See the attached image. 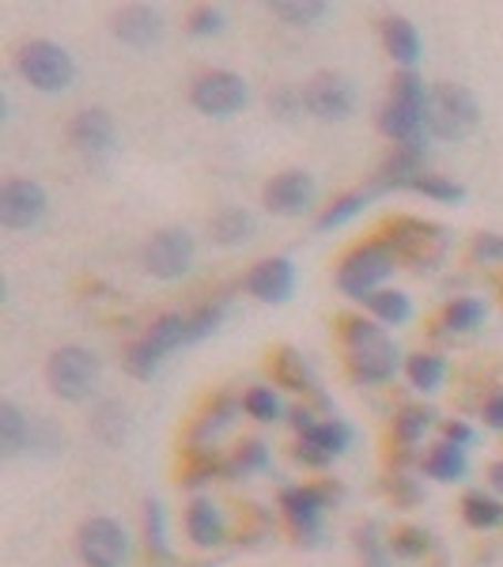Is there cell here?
Returning a JSON list of instances; mask_svg holds the SVG:
<instances>
[{
    "mask_svg": "<svg viewBox=\"0 0 503 567\" xmlns=\"http://www.w3.org/2000/svg\"><path fill=\"white\" fill-rule=\"evenodd\" d=\"M345 341V360H349V371L356 382L363 386H382L390 382L401 368V352L394 344V337L382 326L368 322V318H349L341 329Z\"/></svg>",
    "mask_w": 503,
    "mask_h": 567,
    "instance_id": "obj_1",
    "label": "cell"
},
{
    "mask_svg": "<svg viewBox=\"0 0 503 567\" xmlns=\"http://www.w3.org/2000/svg\"><path fill=\"white\" fill-rule=\"evenodd\" d=\"M379 130L409 152H424L428 133V87L417 72H401L390 87V99L379 110Z\"/></svg>",
    "mask_w": 503,
    "mask_h": 567,
    "instance_id": "obj_2",
    "label": "cell"
},
{
    "mask_svg": "<svg viewBox=\"0 0 503 567\" xmlns=\"http://www.w3.org/2000/svg\"><path fill=\"white\" fill-rule=\"evenodd\" d=\"M382 243L394 254V261H406L413 269H435L446 258V250H451V235L443 227L432 224V219H413V216L390 219Z\"/></svg>",
    "mask_w": 503,
    "mask_h": 567,
    "instance_id": "obj_3",
    "label": "cell"
},
{
    "mask_svg": "<svg viewBox=\"0 0 503 567\" xmlns=\"http://www.w3.org/2000/svg\"><path fill=\"white\" fill-rule=\"evenodd\" d=\"M16 72L42 95H61L76 84V61L65 45L50 39H34L16 53Z\"/></svg>",
    "mask_w": 503,
    "mask_h": 567,
    "instance_id": "obj_4",
    "label": "cell"
},
{
    "mask_svg": "<svg viewBox=\"0 0 503 567\" xmlns=\"http://www.w3.org/2000/svg\"><path fill=\"white\" fill-rule=\"evenodd\" d=\"M478 99L462 84H439L435 91H428V133L439 141H462L478 130Z\"/></svg>",
    "mask_w": 503,
    "mask_h": 567,
    "instance_id": "obj_5",
    "label": "cell"
},
{
    "mask_svg": "<svg viewBox=\"0 0 503 567\" xmlns=\"http://www.w3.org/2000/svg\"><path fill=\"white\" fill-rule=\"evenodd\" d=\"M189 344V318L186 315H163L148 326V333L141 341H133V349L125 352V368L136 379H152L163 368L171 352Z\"/></svg>",
    "mask_w": 503,
    "mask_h": 567,
    "instance_id": "obj_6",
    "label": "cell"
},
{
    "mask_svg": "<svg viewBox=\"0 0 503 567\" xmlns=\"http://www.w3.org/2000/svg\"><path fill=\"white\" fill-rule=\"evenodd\" d=\"M390 272H394V254L387 250V243H363L341 261V269H337V288L349 299H363V303H368Z\"/></svg>",
    "mask_w": 503,
    "mask_h": 567,
    "instance_id": "obj_7",
    "label": "cell"
},
{
    "mask_svg": "<svg viewBox=\"0 0 503 567\" xmlns=\"http://www.w3.org/2000/svg\"><path fill=\"white\" fill-rule=\"evenodd\" d=\"M99 371H103L99 355L80 349V344H65V349H58L50 355V363H45L50 390L58 393V398H65V401H84L88 393L95 390Z\"/></svg>",
    "mask_w": 503,
    "mask_h": 567,
    "instance_id": "obj_8",
    "label": "cell"
},
{
    "mask_svg": "<svg viewBox=\"0 0 503 567\" xmlns=\"http://www.w3.org/2000/svg\"><path fill=\"white\" fill-rule=\"evenodd\" d=\"M194 258L197 243L186 227H163L160 235H152V243L141 254L144 272H152L155 280H182L194 269Z\"/></svg>",
    "mask_w": 503,
    "mask_h": 567,
    "instance_id": "obj_9",
    "label": "cell"
},
{
    "mask_svg": "<svg viewBox=\"0 0 503 567\" xmlns=\"http://www.w3.org/2000/svg\"><path fill=\"white\" fill-rule=\"evenodd\" d=\"M76 548L88 567H122L130 560V534L114 518H88L80 526Z\"/></svg>",
    "mask_w": 503,
    "mask_h": 567,
    "instance_id": "obj_10",
    "label": "cell"
},
{
    "mask_svg": "<svg viewBox=\"0 0 503 567\" xmlns=\"http://www.w3.org/2000/svg\"><path fill=\"white\" fill-rule=\"evenodd\" d=\"M189 103L208 117H232L250 103V87H246V80L235 76V72H224V69L205 72V76L194 80Z\"/></svg>",
    "mask_w": 503,
    "mask_h": 567,
    "instance_id": "obj_11",
    "label": "cell"
},
{
    "mask_svg": "<svg viewBox=\"0 0 503 567\" xmlns=\"http://www.w3.org/2000/svg\"><path fill=\"white\" fill-rule=\"evenodd\" d=\"M45 208H50V197L31 178H12L0 189V224L8 231H31L34 224H42Z\"/></svg>",
    "mask_w": 503,
    "mask_h": 567,
    "instance_id": "obj_12",
    "label": "cell"
},
{
    "mask_svg": "<svg viewBox=\"0 0 503 567\" xmlns=\"http://www.w3.org/2000/svg\"><path fill=\"white\" fill-rule=\"evenodd\" d=\"M304 103L318 122H345L356 110V87L349 76L337 72H318L304 91Z\"/></svg>",
    "mask_w": 503,
    "mask_h": 567,
    "instance_id": "obj_13",
    "label": "cell"
},
{
    "mask_svg": "<svg viewBox=\"0 0 503 567\" xmlns=\"http://www.w3.org/2000/svg\"><path fill=\"white\" fill-rule=\"evenodd\" d=\"M329 496H333V488H329V484H322V488H315V484L285 488L280 507H285V518L291 523V529L299 534V542H315V537L322 534V515L329 507Z\"/></svg>",
    "mask_w": 503,
    "mask_h": 567,
    "instance_id": "obj_14",
    "label": "cell"
},
{
    "mask_svg": "<svg viewBox=\"0 0 503 567\" xmlns=\"http://www.w3.org/2000/svg\"><path fill=\"white\" fill-rule=\"evenodd\" d=\"M349 446H352V427L345 424V420L329 416V420H318L310 432L299 435L296 462H304V465H310V470H318V465H326L329 458H341Z\"/></svg>",
    "mask_w": 503,
    "mask_h": 567,
    "instance_id": "obj_15",
    "label": "cell"
},
{
    "mask_svg": "<svg viewBox=\"0 0 503 567\" xmlns=\"http://www.w3.org/2000/svg\"><path fill=\"white\" fill-rule=\"evenodd\" d=\"M318 197V182L307 175V171H285L265 186V208L273 216H304Z\"/></svg>",
    "mask_w": 503,
    "mask_h": 567,
    "instance_id": "obj_16",
    "label": "cell"
},
{
    "mask_svg": "<svg viewBox=\"0 0 503 567\" xmlns=\"http://www.w3.org/2000/svg\"><path fill=\"white\" fill-rule=\"evenodd\" d=\"M69 136L72 144H76L80 152L88 155L91 163H103L114 155L117 148V130H114V117L106 114V110H80L76 117H72L69 125Z\"/></svg>",
    "mask_w": 503,
    "mask_h": 567,
    "instance_id": "obj_17",
    "label": "cell"
},
{
    "mask_svg": "<svg viewBox=\"0 0 503 567\" xmlns=\"http://www.w3.org/2000/svg\"><path fill=\"white\" fill-rule=\"evenodd\" d=\"M246 291L261 303H288L296 291V265L291 258H265L246 277Z\"/></svg>",
    "mask_w": 503,
    "mask_h": 567,
    "instance_id": "obj_18",
    "label": "cell"
},
{
    "mask_svg": "<svg viewBox=\"0 0 503 567\" xmlns=\"http://www.w3.org/2000/svg\"><path fill=\"white\" fill-rule=\"evenodd\" d=\"M114 34L122 39L125 45H136V50H144V45L160 42L163 34V16L155 12L148 4H133V8H122V12L114 16Z\"/></svg>",
    "mask_w": 503,
    "mask_h": 567,
    "instance_id": "obj_19",
    "label": "cell"
},
{
    "mask_svg": "<svg viewBox=\"0 0 503 567\" xmlns=\"http://www.w3.org/2000/svg\"><path fill=\"white\" fill-rule=\"evenodd\" d=\"M382 45H387V53L406 72H413V65L420 61V50H424L417 23L406 20V16H387V20H382Z\"/></svg>",
    "mask_w": 503,
    "mask_h": 567,
    "instance_id": "obj_20",
    "label": "cell"
},
{
    "mask_svg": "<svg viewBox=\"0 0 503 567\" xmlns=\"http://www.w3.org/2000/svg\"><path fill=\"white\" fill-rule=\"evenodd\" d=\"M186 534H189V542H194L197 548H216L219 542H224L227 523H224V515H219V507L213 499H194V503H189Z\"/></svg>",
    "mask_w": 503,
    "mask_h": 567,
    "instance_id": "obj_21",
    "label": "cell"
},
{
    "mask_svg": "<svg viewBox=\"0 0 503 567\" xmlns=\"http://www.w3.org/2000/svg\"><path fill=\"white\" fill-rule=\"evenodd\" d=\"M374 197H382L374 186H368V189H352V194L337 197L333 205H326L322 213H318L315 227H318V231H333V227H345V224H349V219L360 216Z\"/></svg>",
    "mask_w": 503,
    "mask_h": 567,
    "instance_id": "obj_22",
    "label": "cell"
},
{
    "mask_svg": "<svg viewBox=\"0 0 503 567\" xmlns=\"http://www.w3.org/2000/svg\"><path fill=\"white\" fill-rule=\"evenodd\" d=\"M27 446H31V420L20 413L16 401H0V454L16 458Z\"/></svg>",
    "mask_w": 503,
    "mask_h": 567,
    "instance_id": "obj_23",
    "label": "cell"
},
{
    "mask_svg": "<svg viewBox=\"0 0 503 567\" xmlns=\"http://www.w3.org/2000/svg\"><path fill=\"white\" fill-rule=\"evenodd\" d=\"M254 231H258V219L246 208H224L213 219V239L219 246H243L254 239Z\"/></svg>",
    "mask_w": 503,
    "mask_h": 567,
    "instance_id": "obj_24",
    "label": "cell"
},
{
    "mask_svg": "<svg viewBox=\"0 0 503 567\" xmlns=\"http://www.w3.org/2000/svg\"><path fill=\"white\" fill-rule=\"evenodd\" d=\"M424 473H428L432 481L451 484V481H462L465 473H470V462H465V451H462V446L439 443V446H432V454L424 458Z\"/></svg>",
    "mask_w": 503,
    "mask_h": 567,
    "instance_id": "obj_25",
    "label": "cell"
},
{
    "mask_svg": "<svg viewBox=\"0 0 503 567\" xmlns=\"http://www.w3.org/2000/svg\"><path fill=\"white\" fill-rule=\"evenodd\" d=\"M368 310L374 315V322H382V326H406L409 318H413V299L398 288H379L368 299Z\"/></svg>",
    "mask_w": 503,
    "mask_h": 567,
    "instance_id": "obj_26",
    "label": "cell"
},
{
    "mask_svg": "<svg viewBox=\"0 0 503 567\" xmlns=\"http://www.w3.org/2000/svg\"><path fill=\"white\" fill-rule=\"evenodd\" d=\"M406 374H409V386H413V390L435 393L439 386H443V379H446V360H443V355H435V352H417V355H409Z\"/></svg>",
    "mask_w": 503,
    "mask_h": 567,
    "instance_id": "obj_27",
    "label": "cell"
},
{
    "mask_svg": "<svg viewBox=\"0 0 503 567\" xmlns=\"http://www.w3.org/2000/svg\"><path fill=\"white\" fill-rule=\"evenodd\" d=\"M144 545H148L152 560L171 564V537H167V511L160 499L144 503Z\"/></svg>",
    "mask_w": 503,
    "mask_h": 567,
    "instance_id": "obj_28",
    "label": "cell"
},
{
    "mask_svg": "<svg viewBox=\"0 0 503 567\" xmlns=\"http://www.w3.org/2000/svg\"><path fill=\"white\" fill-rule=\"evenodd\" d=\"M269 371H273V379H277L280 386H288V390H299V393H304V390H315V374L307 371L304 355L291 352V349L273 352Z\"/></svg>",
    "mask_w": 503,
    "mask_h": 567,
    "instance_id": "obj_29",
    "label": "cell"
},
{
    "mask_svg": "<svg viewBox=\"0 0 503 567\" xmlns=\"http://www.w3.org/2000/svg\"><path fill=\"white\" fill-rule=\"evenodd\" d=\"M462 518L473 529H500L503 526V499L484 496V492H470L462 499Z\"/></svg>",
    "mask_w": 503,
    "mask_h": 567,
    "instance_id": "obj_30",
    "label": "cell"
},
{
    "mask_svg": "<svg viewBox=\"0 0 503 567\" xmlns=\"http://www.w3.org/2000/svg\"><path fill=\"white\" fill-rule=\"evenodd\" d=\"M484 315H489L484 299L465 296V299H454V303L443 310V322L439 326H443L446 333H470V329H478L484 322Z\"/></svg>",
    "mask_w": 503,
    "mask_h": 567,
    "instance_id": "obj_31",
    "label": "cell"
},
{
    "mask_svg": "<svg viewBox=\"0 0 503 567\" xmlns=\"http://www.w3.org/2000/svg\"><path fill=\"white\" fill-rule=\"evenodd\" d=\"M269 12L291 27H318L329 16V4H322V0H304V4H296V0H277V4H269Z\"/></svg>",
    "mask_w": 503,
    "mask_h": 567,
    "instance_id": "obj_32",
    "label": "cell"
},
{
    "mask_svg": "<svg viewBox=\"0 0 503 567\" xmlns=\"http://www.w3.org/2000/svg\"><path fill=\"white\" fill-rule=\"evenodd\" d=\"M432 420H435V413L432 409H424V405H406L401 413L394 416V439L401 446H413V443H420L424 439V432L432 427Z\"/></svg>",
    "mask_w": 503,
    "mask_h": 567,
    "instance_id": "obj_33",
    "label": "cell"
},
{
    "mask_svg": "<svg viewBox=\"0 0 503 567\" xmlns=\"http://www.w3.org/2000/svg\"><path fill=\"white\" fill-rule=\"evenodd\" d=\"M235 416H239V405H235V401H227V398H224V401H216V405L197 420V427H194V446H205L208 439H216L219 432H227V427L235 424Z\"/></svg>",
    "mask_w": 503,
    "mask_h": 567,
    "instance_id": "obj_34",
    "label": "cell"
},
{
    "mask_svg": "<svg viewBox=\"0 0 503 567\" xmlns=\"http://www.w3.org/2000/svg\"><path fill=\"white\" fill-rule=\"evenodd\" d=\"M409 189H413V194L432 197V200H443V205H459V200H465V189L459 186V182L432 175V171H420V175L409 182Z\"/></svg>",
    "mask_w": 503,
    "mask_h": 567,
    "instance_id": "obj_35",
    "label": "cell"
},
{
    "mask_svg": "<svg viewBox=\"0 0 503 567\" xmlns=\"http://www.w3.org/2000/svg\"><path fill=\"white\" fill-rule=\"evenodd\" d=\"M269 465V446L261 443V439H246V443H239V451L232 454V462L224 465L232 477H246V473L254 470H265Z\"/></svg>",
    "mask_w": 503,
    "mask_h": 567,
    "instance_id": "obj_36",
    "label": "cell"
},
{
    "mask_svg": "<svg viewBox=\"0 0 503 567\" xmlns=\"http://www.w3.org/2000/svg\"><path fill=\"white\" fill-rule=\"evenodd\" d=\"M243 409H246V416L261 420V424H273V420H280V413H285V405H280V398H277V390H273V386L246 390Z\"/></svg>",
    "mask_w": 503,
    "mask_h": 567,
    "instance_id": "obj_37",
    "label": "cell"
},
{
    "mask_svg": "<svg viewBox=\"0 0 503 567\" xmlns=\"http://www.w3.org/2000/svg\"><path fill=\"white\" fill-rule=\"evenodd\" d=\"M224 315H227V303H205V307H197V310H189V344H197V341H205V337H213L219 322H224Z\"/></svg>",
    "mask_w": 503,
    "mask_h": 567,
    "instance_id": "obj_38",
    "label": "cell"
},
{
    "mask_svg": "<svg viewBox=\"0 0 503 567\" xmlns=\"http://www.w3.org/2000/svg\"><path fill=\"white\" fill-rule=\"evenodd\" d=\"M95 435L103 439L106 446H117L125 435V409L117 405V401H106V405H99L95 413Z\"/></svg>",
    "mask_w": 503,
    "mask_h": 567,
    "instance_id": "obj_39",
    "label": "cell"
},
{
    "mask_svg": "<svg viewBox=\"0 0 503 567\" xmlns=\"http://www.w3.org/2000/svg\"><path fill=\"white\" fill-rule=\"evenodd\" d=\"M428 548H432V537H428V529H417V526H406L390 537V553L406 556V560H417V556H424Z\"/></svg>",
    "mask_w": 503,
    "mask_h": 567,
    "instance_id": "obj_40",
    "label": "cell"
},
{
    "mask_svg": "<svg viewBox=\"0 0 503 567\" xmlns=\"http://www.w3.org/2000/svg\"><path fill=\"white\" fill-rule=\"evenodd\" d=\"M227 27V16L224 8H213V4H201L189 12V34L194 39H213V34H219Z\"/></svg>",
    "mask_w": 503,
    "mask_h": 567,
    "instance_id": "obj_41",
    "label": "cell"
},
{
    "mask_svg": "<svg viewBox=\"0 0 503 567\" xmlns=\"http://www.w3.org/2000/svg\"><path fill=\"white\" fill-rule=\"evenodd\" d=\"M390 545H382L379 529L374 526H363L360 529V556H363V567H390V556H387Z\"/></svg>",
    "mask_w": 503,
    "mask_h": 567,
    "instance_id": "obj_42",
    "label": "cell"
},
{
    "mask_svg": "<svg viewBox=\"0 0 503 567\" xmlns=\"http://www.w3.org/2000/svg\"><path fill=\"white\" fill-rule=\"evenodd\" d=\"M470 254H473V261H481V265H500L503 261V235H492V231L478 235L470 246Z\"/></svg>",
    "mask_w": 503,
    "mask_h": 567,
    "instance_id": "obj_43",
    "label": "cell"
},
{
    "mask_svg": "<svg viewBox=\"0 0 503 567\" xmlns=\"http://www.w3.org/2000/svg\"><path fill=\"white\" fill-rule=\"evenodd\" d=\"M31 446L42 454H58L61 446H65V432H58L53 424H39V427H31Z\"/></svg>",
    "mask_w": 503,
    "mask_h": 567,
    "instance_id": "obj_44",
    "label": "cell"
},
{
    "mask_svg": "<svg viewBox=\"0 0 503 567\" xmlns=\"http://www.w3.org/2000/svg\"><path fill=\"white\" fill-rule=\"evenodd\" d=\"M269 106L277 110L280 117H296L299 110H304L307 103H304V91H291V87H280L277 95L269 99Z\"/></svg>",
    "mask_w": 503,
    "mask_h": 567,
    "instance_id": "obj_45",
    "label": "cell"
},
{
    "mask_svg": "<svg viewBox=\"0 0 503 567\" xmlns=\"http://www.w3.org/2000/svg\"><path fill=\"white\" fill-rule=\"evenodd\" d=\"M473 439H478V432H473L465 420H446L443 424V443H451V446H473Z\"/></svg>",
    "mask_w": 503,
    "mask_h": 567,
    "instance_id": "obj_46",
    "label": "cell"
},
{
    "mask_svg": "<svg viewBox=\"0 0 503 567\" xmlns=\"http://www.w3.org/2000/svg\"><path fill=\"white\" fill-rule=\"evenodd\" d=\"M484 420H489V427H496V432H503V393H496V398L484 405Z\"/></svg>",
    "mask_w": 503,
    "mask_h": 567,
    "instance_id": "obj_47",
    "label": "cell"
},
{
    "mask_svg": "<svg viewBox=\"0 0 503 567\" xmlns=\"http://www.w3.org/2000/svg\"><path fill=\"white\" fill-rule=\"evenodd\" d=\"M315 424H318V420H315V413H310V409H291V427H296L299 435L310 432Z\"/></svg>",
    "mask_w": 503,
    "mask_h": 567,
    "instance_id": "obj_48",
    "label": "cell"
},
{
    "mask_svg": "<svg viewBox=\"0 0 503 567\" xmlns=\"http://www.w3.org/2000/svg\"><path fill=\"white\" fill-rule=\"evenodd\" d=\"M489 477H492V488H496L500 496H503V462L492 465V470H489Z\"/></svg>",
    "mask_w": 503,
    "mask_h": 567,
    "instance_id": "obj_49",
    "label": "cell"
}]
</instances>
